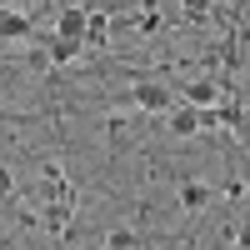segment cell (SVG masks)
I'll return each instance as SVG.
<instances>
[{
    "label": "cell",
    "instance_id": "6da1fadb",
    "mask_svg": "<svg viewBox=\"0 0 250 250\" xmlns=\"http://www.w3.org/2000/svg\"><path fill=\"white\" fill-rule=\"evenodd\" d=\"M130 105L145 110V115H165L170 110V85H165V80H135L130 85Z\"/></svg>",
    "mask_w": 250,
    "mask_h": 250
},
{
    "label": "cell",
    "instance_id": "7a4b0ae2",
    "mask_svg": "<svg viewBox=\"0 0 250 250\" xmlns=\"http://www.w3.org/2000/svg\"><path fill=\"white\" fill-rule=\"evenodd\" d=\"M35 200H40V205H45V200H65V205H75V185L65 180L60 160H45V170H40V185H35Z\"/></svg>",
    "mask_w": 250,
    "mask_h": 250
},
{
    "label": "cell",
    "instance_id": "3957f363",
    "mask_svg": "<svg viewBox=\"0 0 250 250\" xmlns=\"http://www.w3.org/2000/svg\"><path fill=\"white\" fill-rule=\"evenodd\" d=\"M35 225H40L45 235H60V240H65V235L75 230V205H65V200H45V205L35 210Z\"/></svg>",
    "mask_w": 250,
    "mask_h": 250
},
{
    "label": "cell",
    "instance_id": "277c9868",
    "mask_svg": "<svg viewBox=\"0 0 250 250\" xmlns=\"http://www.w3.org/2000/svg\"><path fill=\"white\" fill-rule=\"evenodd\" d=\"M210 115H215V130L245 135V105H240V95H235V100H230V95H220L215 105H210Z\"/></svg>",
    "mask_w": 250,
    "mask_h": 250
},
{
    "label": "cell",
    "instance_id": "5b68a950",
    "mask_svg": "<svg viewBox=\"0 0 250 250\" xmlns=\"http://www.w3.org/2000/svg\"><path fill=\"white\" fill-rule=\"evenodd\" d=\"M0 40H10V45H20V40H35V20L20 15L10 5H0Z\"/></svg>",
    "mask_w": 250,
    "mask_h": 250
},
{
    "label": "cell",
    "instance_id": "8992f818",
    "mask_svg": "<svg viewBox=\"0 0 250 250\" xmlns=\"http://www.w3.org/2000/svg\"><path fill=\"white\" fill-rule=\"evenodd\" d=\"M175 200H180V210H185V215H200L205 205L215 200V190H210V185H205V180H180Z\"/></svg>",
    "mask_w": 250,
    "mask_h": 250
},
{
    "label": "cell",
    "instance_id": "52a82bcc",
    "mask_svg": "<svg viewBox=\"0 0 250 250\" xmlns=\"http://www.w3.org/2000/svg\"><path fill=\"white\" fill-rule=\"evenodd\" d=\"M165 130H170L175 140H195V135H200V110H195V105L165 110Z\"/></svg>",
    "mask_w": 250,
    "mask_h": 250
},
{
    "label": "cell",
    "instance_id": "ba28073f",
    "mask_svg": "<svg viewBox=\"0 0 250 250\" xmlns=\"http://www.w3.org/2000/svg\"><path fill=\"white\" fill-rule=\"evenodd\" d=\"M220 100V85L210 75H195V80H185V105H195V110H210Z\"/></svg>",
    "mask_w": 250,
    "mask_h": 250
},
{
    "label": "cell",
    "instance_id": "9c48e42d",
    "mask_svg": "<svg viewBox=\"0 0 250 250\" xmlns=\"http://www.w3.org/2000/svg\"><path fill=\"white\" fill-rule=\"evenodd\" d=\"M55 35L80 40V45H85V5H60V15H55Z\"/></svg>",
    "mask_w": 250,
    "mask_h": 250
},
{
    "label": "cell",
    "instance_id": "30bf717a",
    "mask_svg": "<svg viewBox=\"0 0 250 250\" xmlns=\"http://www.w3.org/2000/svg\"><path fill=\"white\" fill-rule=\"evenodd\" d=\"M35 40H40V35H35ZM40 45H45V60H50V65H75V60H80V40L50 35V40H40Z\"/></svg>",
    "mask_w": 250,
    "mask_h": 250
},
{
    "label": "cell",
    "instance_id": "8fae6325",
    "mask_svg": "<svg viewBox=\"0 0 250 250\" xmlns=\"http://www.w3.org/2000/svg\"><path fill=\"white\" fill-rule=\"evenodd\" d=\"M110 35H115L110 15H100V10H85V45H110Z\"/></svg>",
    "mask_w": 250,
    "mask_h": 250
},
{
    "label": "cell",
    "instance_id": "7c38bea8",
    "mask_svg": "<svg viewBox=\"0 0 250 250\" xmlns=\"http://www.w3.org/2000/svg\"><path fill=\"white\" fill-rule=\"evenodd\" d=\"M105 250H145V240L135 230H110L105 235Z\"/></svg>",
    "mask_w": 250,
    "mask_h": 250
},
{
    "label": "cell",
    "instance_id": "4fadbf2b",
    "mask_svg": "<svg viewBox=\"0 0 250 250\" xmlns=\"http://www.w3.org/2000/svg\"><path fill=\"white\" fill-rule=\"evenodd\" d=\"M210 10H215V0H180V15L185 20H205Z\"/></svg>",
    "mask_w": 250,
    "mask_h": 250
},
{
    "label": "cell",
    "instance_id": "5bb4252c",
    "mask_svg": "<svg viewBox=\"0 0 250 250\" xmlns=\"http://www.w3.org/2000/svg\"><path fill=\"white\" fill-rule=\"evenodd\" d=\"M135 30H140V35H155V30H160V15H155V10H140Z\"/></svg>",
    "mask_w": 250,
    "mask_h": 250
},
{
    "label": "cell",
    "instance_id": "9a60e30c",
    "mask_svg": "<svg viewBox=\"0 0 250 250\" xmlns=\"http://www.w3.org/2000/svg\"><path fill=\"white\" fill-rule=\"evenodd\" d=\"M15 195V175H10V165L0 160V200H10Z\"/></svg>",
    "mask_w": 250,
    "mask_h": 250
},
{
    "label": "cell",
    "instance_id": "2e32d148",
    "mask_svg": "<svg viewBox=\"0 0 250 250\" xmlns=\"http://www.w3.org/2000/svg\"><path fill=\"white\" fill-rule=\"evenodd\" d=\"M25 65H30L35 75H40V70H50V60H45V45H35V50L25 55Z\"/></svg>",
    "mask_w": 250,
    "mask_h": 250
},
{
    "label": "cell",
    "instance_id": "e0dca14e",
    "mask_svg": "<svg viewBox=\"0 0 250 250\" xmlns=\"http://www.w3.org/2000/svg\"><path fill=\"white\" fill-rule=\"evenodd\" d=\"M225 200L240 205V200H245V180H230V185H225Z\"/></svg>",
    "mask_w": 250,
    "mask_h": 250
},
{
    "label": "cell",
    "instance_id": "ac0fdd59",
    "mask_svg": "<svg viewBox=\"0 0 250 250\" xmlns=\"http://www.w3.org/2000/svg\"><path fill=\"white\" fill-rule=\"evenodd\" d=\"M235 250H245V240H240V235H235Z\"/></svg>",
    "mask_w": 250,
    "mask_h": 250
},
{
    "label": "cell",
    "instance_id": "d6986e66",
    "mask_svg": "<svg viewBox=\"0 0 250 250\" xmlns=\"http://www.w3.org/2000/svg\"><path fill=\"white\" fill-rule=\"evenodd\" d=\"M0 5H5V0H0Z\"/></svg>",
    "mask_w": 250,
    "mask_h": 250
}]
</instances>
